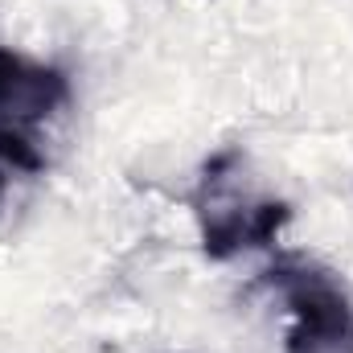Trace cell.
Masks as SVG:
<instances>
[{"label": "cell", "instance_id": "cell-1", "mask_svg": "<svg viewBox=\"0 0 353 353\" xmlns=\"http://www.w3.org/2000/svg\"><path fill=\"white\" fill-rule=\"evenodd\" d=\"M267 279L292 308L288 353H353V304L329 271L275 267Z\"/></svg>", "mask_w": 353, "mask_h": 353}, {"label": "cell", "instance_id": "cell-2", "mask_svg": "<svg viewBox=\"0 0 353 353\" xmlns=\"http://www.w3.org/2000/svg\"><path fill=\"white\" fill-rule=\"evenodd\" d=\"M66 74L0 50V132H25L66 103Z\"/></svg>", "mask_w": 353, "mask_h": 353}, {"label": "cell", "instance_id": "cell-3", "mask_svg": "<svg viewBox=\"0 0 353 353\" xmlns=\"http://www.w3.org/2000/svg\"><path fill=\"white\" fill-rule=\"evenodd\" d=\"M288 218V201H210L201 205V247L210 259H234L239 251L271 247Z\"/></svg>", "mask_w": 353, "mask_h": 353}, {"label": "cell", "instance_id": "cell-4", "mask_svg": "<svg viewBox=\"0 0 353 353\" xmlns=\"http://www.w3.org/2000/svg\"><path fill=\"white\" fill-rule=\"evenodd\" d=\"M0 165L21 169V173H37L46 161H41V152L33 148V140L25 132H0Z\"/></svg>", "mask_w": 353, "mask_h": 353}, {"label": "cell", "instance_id": "cell-5", "mask_svg": "<svg viewBox=\"0 0 353 353\" xmlns=\"http://www.w3.org/2000/svg\"><path fill=\"white\" fill-rule=\"evenodd\" d=\"M4 189H8V176H4V169H0V201H4Z\"/></svg>", "mask_w": 353, "mask_h": 353}]
</instances>
